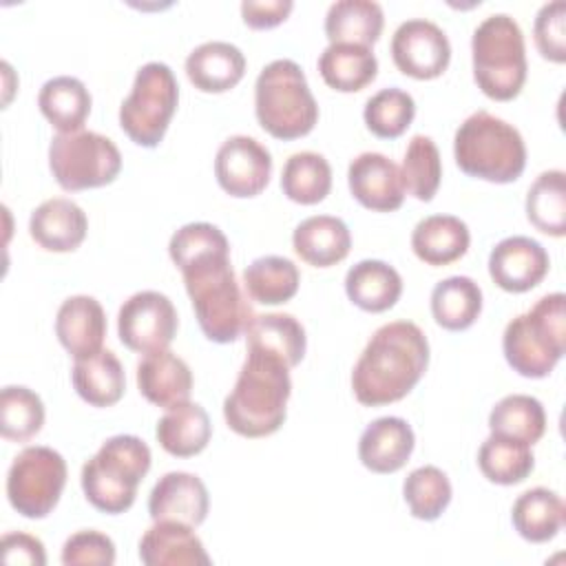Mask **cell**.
<instances>
[{
  "mask_svg": "<svg viewBox=\"0 0 566 566\" xmlns=\"http://www.w3.org/2000/svg\"><path fill=\"white\" fill-rule=\"evenodd\" d=\"M168 254L181 270L203 336L223 345L245 334L254 312L237 283L226 234L208 221L186 223L170 237Z\"/></svg>",
  "mask_w": 566,
  "mask_h": 566,
  "instance_id": "1",
  "label": "cell"
},
{
  "mask_svg": "<svg viewBox=\"0 0 566 566\" xmlns=\"http://www.w3.org/2000/svg\"><path fill=\"white\" fill-rule=\"evenodd\" d=\"M429 365V340L411 321L385 323L374 332L352 371L360 405L380 407L405 398Z\"/></svg>",
  "mask_w": 566,
  "mask_h": 566,
  "instance_id": "2",
  "label": "cell"
},
{
  "mask_svg": "<svg viewBox=\"0 0 566 566\" xmlns=\"http://www.w3.org/2000/svg\"><path fill=\"white\" fill-rule=\"evenodd\" d=\"M290 394V367L276 356L248 349L234 387L223 400V418L243 438H265L283 424Z\"/></svg>",
  "mask_w": 566,
  "mask_h": 566,
  "instance_id": "3",
  "label": "cell"
},
{
  "mask_svg": "<svg viewBox=\"0 0 566 566\" xmlns=\"http://www.w3.org/2000/svg\"><path fill=\"white\" fill-rule=\"evenodd\" d=\"M453 157L469 177L511 184L524 172L526 146L513 124L486 111H475L455 130Z\"/></svg>",
  "mask_w": 566,
  "mask_h": 566,
  "instance_id": "4",
  "label": "cell"
},
{
  "mask_svg": "<svg viewBox=\"0 0 566 566\" xmlns=\"http://www.w3.org/2000/svg\"><path fill=\"white\" fill-rule=\"evenodd\" d=\"M148 444L130 433L102 442L97 453L82 467V491L102 513L117 515L135 504L137 486L150 469Z\"/></svg>",
  "mask_w": 566,
  "mask_h": 566,
  "instance_id": "5",
  "label": "cell"
},
{
  "mask_svg": "<svg viewBox=\"0 0 566 566\" xmlns=\"http://www.w3.org/2000/svg\"><path fill=\"white\" fill-rule=\"evenodd\" d=\"M566 296H542L528 312L504 327L502 349L506 363L524 378H544L566 349Z\"/></svg>",
  "mask_w": 566,
  "mask_h": 566,
  "instance_id": "6",
  "label": "cell"
},
{
  "mask_svg": "<svg viewBox=\"0 0 566 566\" xmlns=\"http://www.w3.org/2000/svg\"><path fill=\"white\" fill-rule=\"evenodd\" d=\"M254 113L276 139H298L318 122V104L303 69L294 60H272L254 82Z\"/></svg>",
  "mask_w": 566,
  "mask_h": 566,
  "instance_id": "7",
  "label": "cell"
},
{
  "mask_svg": "<svg viewBox=\"0 0 566 566\" xmlns=\"http://www.w3.org/2000/svg\"><path fill=\"white\" fill-rule=\"evenodd\" d=\"M473 80L478 88L497 102L520 95L526 82L524 33L509 13L484 18L471 35Z\"/></svg>",
  "mask_w": 566,
  "mask_h": 566,
  "instance_id": "8",
  "label": "cell"
},
{
  "mask_svg": "<svg viewBox=\"0 0 566 566\" xmlns=\"http://www.w3.org/2000/svg\"><path fill=\"white\" fill-rule=\"evenodd\" d=\"M179 84L164 62H146L137 69L130 95L119 106L122 130L144 148H155L177 111Z\"/></svg>",
  "mask_w": 566,
  "mask_h": 566,
  "instance_id": "9",
  "label": "cell"
},
{
  "mask_svg": "<svg viewBox=\"0 0 566 566\" xmlns=\"http://www.w3.org/2000/svg\"><path fill=\"white\" fill-rule=\"evenodd\" d=\"M49 168L60 188L75 192L111 184L122 170V155L106 135L57 133L49 144Z\"/></svg>",
  "mask_w": 566,
  "mask_h": 566,
  "instance_id": "10",
  "label": "cell"
},
{
  "mask_svg": "<svg viewBox=\"0 0 566 566\" xmlns=\"http://www.w3.org/2000/svg\"><path fill=\"white\" fill-rule=\"evenodd\" d=\"M66 484V462L51 447L22 449L7 473L9 504L29 520L46 517L60 502Z\"/></svg>",
  "mask_w": 566,
  "mask_h": 566,
  "instance_id": "11",
  "label": "cell"
},
{
  "mask_svg": "<svg viewBox=\"0 0 566 566\" xmlns=\"http://www.w3.org/2000/svg\"><path fill=\"white\" fill-rule=\"evenodd\" d=\"M179 327L172 301L155 290L135 292L128 296L117 314L119 340L139 354L168 349Z\"/></svg>",
  "mask_w": 566,
  "mask_h": 566,
  "instance_id": "12",
  "label": "cell"
},
{
  "mask_svg": "<svg viewBox=\"0 0 566 566\" xmlns=\"http://www.w3.org/2000/svg\"><path fill=\"white\" fill-rule=\"evenodd\" d=\"M391 57L400 73L413 80H433L447 71L451 44L436 22L411 18L394 31Z\"/></svg>",
  "mask_w": 566,
  "mask_h": 566,
  "instance_id": "13",
  "label": "cell"
},
{
  "mask_svg": "<svg viewBox=\"0 0 566 566\" xmlns=\"http://www.w3.org/2000/svg\"><path fill=\"white\" fill-rule=\"evenodd\" d=\"M272 175L270 150L248 135L228 137L214 157V177L230 197H256Z\"/></svg>",
  "mask_w": 566,
  "mask_h": 566,
  "instance_id": "14",
  "label": "cell"
},
{
  "mask_svg": "<svg viewBox=\"0 0 566 566\" xmlns=\"http://www.w3.org/2000/svg\"><path fill=\"white\" fill-rule=\"evenodd\" d=\"M548 252L531 237H506L489 254V274L504 292L522 294L542 283L548 272Z\"/></svg>",
  "mask_w": 566,
  "mask_h": 566,
  "instance_id": "15",
  "label": "cell"
},
{
  "mask_svg": "<svg viewBox=\"0 0 566 566\" xmlns=\"http://www.w3.org/2000/svg\"><path fill=\"white\" fill-rule=\"evenodd\" d=\"M352 197L376 212H391L402 206L405 184L400 168L382 153H360L347 168Z\"/></svg>",
  "mask_w": 566,
  "mask_h": 566,
  "instance_id": "16",
  "label": "cell"
},
{
  "mask_svg": "<svg viewBox=\"0 0 566 566\" xmlns=\"http://www.w3.org/2000/svg\"><path fill=\"white\" fill-rule=\"evenodd\" d=\"M208 506L210 497L206 484L188 471H170L161 475L148 495V513L153 522L175 520L195 528L206 520Z\"/></svg>",
  "mask_w": 566,
  "mask_h": 566,
  "instance_id": "17",
  "label": "cell"
},
{
  "mask_svg": "<svg viewBox=\"0 0 566 566\" xmlns=\"http://www.w3.org/2000/svg\"><path fill=\"white\" fill-rule=\"evenodd\" d=\"M55 336L75 360L97 354L106 336V314L99 301L88 294L69 296L57 310Z\"/></svg>",
  "mask_w": 566,
  "mask_h": 566,
  "instance_id": "18",
  "label": "cell"
},
{
  "mask_svg": "<svg viewBox=\"0 0 566 566\" xmlns=\"http://www.w3.org/2000/svg\"><path fill=\"white\" fill-rule=\"evenodd\" d=\"M413 444L416 436L407 420L382 416L369 422L360 433L358 460L374 473H394L407 464Z\"/></svg>",
  "mask_w": 566,
  "mask_h": 566,
  "instance_id": "19",
  "label": "cell"
},
{
  "mask_svg": "<svg viewBox=\"0 0 566 566\" xmlns=\"http://www.w3.org/2000/svg\"><path fill=\"white\" fill-rule=\"evenodd\" d=\"M139 559L146 566H208L212 559L192 526L157 520L139 539Z\"/></svg>",
  "mask_w": 566,
  "mask_h": 566,
  "instance_id": "20",
  "label": "cell"
},
{
  "mask_svg": "<svg viewBox=\"0 0 566 566\" xmlns=\"http://www.w3.org/2000/svg\"><path fill=\"white\" fill-rule=\"evenodd\" d=\"M88 219L84 210L66 197L42 201L29 219L31 239L49 252H73L84 241Z\"/></svg>",
  "mask_w": 566,
  "mask_h": 566,
  "instance_id": "21",
  "label": "cell"
},
{
  "mask_svg": "<svg viewBox=\"0 0 566 566\" xmlns=\"http://www.w3.org/2000/svg\"><path fill=\"white\" fill-rule=\"evenodd\" d=\"M137 387L148 402L170 409L190 398L192 371L170 349L153 352L137 363Z\"/></svg>",
  "mask_w": 566,
  "mask_h": 566,
  "instance_id": "22",
  "label": "cell"
},
{
  "mask_svg": "<svg viewBox=\"0 0 566 566\" xmlns=\"http://www.w3.org/2000/svg\"><path fill=\"white\" fill-rule=\"evenodd\" d=\"M245 73V57L239 46L210 40L195 46L186 57V75L201 93H226L234 88Z\"/></svg>",
  "mask_w": 566,
  "mask_h": 566,
  "instance_id": "23",
  "label": "cell"
},
{
  "mask_svg": "<svg viewBox=\"0 0 566 566\" xmlns=\"http://www.w3.org/2000/svg\"><path fill=\"white\" fill-rule=\"evenodd\" d=\"M292 248L305 263L314 268H329L349 254L352 234L343 219L314 214L294 228Z\"/></svg>",
  "mask_w": 566,
  "mask_h": 566,
  "instance_id": "24",
  "label": "cell"
},
{
  "mask_svg": "<svg viewBox=\"0 0 566 566\" xmlns=\"http://www.w3.org/2000/svg\"><path fill=\"white\" fill-rule=\"evenodd\" d=\"M471 232L460 217L431 214L416 223L411 232V250L427 265H449L464 256Z\"/></svg>",
  "mask_w": 566,
  "mask_h": 566,
  "instance_id": "25",
  "label": "cell"
},
{
  "mask_svg": "<svg viewBox=\"0 0 566 566\" xmlns=\"http://www.w3.org/2000/svg\"><path fill=\"white\" fill-rule=\"evenodd\" d=\"M347 298L371 314L396 305L402 294V279L398 270L380 259H363L345 274Z\"/></svg>",
  "mask_w": 566,
  "mask_h": 566,
  "instance_id": "26",
  "label": "cell"
},
{
  "mask_svg": "<svg viewBox=\"0 0 566 566\" xmlns=\"http://www.w3.org/2000/svg\"><path fill=\"white\" fill-rule=\"evenodd\" d=\"M157 442L175 458H190L201 453L212 436V424L206 409L197 402H179L170 407L155 427Z\"/></svg>",
  "mask_w": 566,
  "mask_h": 566,
  "instance_id": "27",
  "label": "cell"
},
{
  "mask_svg": "<svg viewBox=\"0 0 566 566\" xmlns=\"http://www.w3.org/2000/svg\"><path fill=\"white\" fill-rule=\"evenodd\" d=\"M245 343L248 349L281 358L290 369L303 360L307 347L303 325L283 312L254 314L245 327Z\"/></svg>",
  "mask_w": 566,
  "mask_h": 566,
  "instance_id": "28",
  "label": "cell"
},
{
  "mask_svg": "<svg viewBox=\"0 0 566 566\" xmlns=\"http://www.w3.org/2000/svg\"><path fill=\"white\" fill-rule=\"evenodd\" d=\"M385 24L382 7L374 0H338L325 13L329 44L369 46L380 38Z\"/></svg>",
  "mask_w": 566,
  "mask_h": 566,
  "instance_id": "29",
  "label": "cell"
},
{
  "mask_svg": "<svg viewBox=\"0 0 566 566\" xmlns=\"http://www.w3.org/2000/svg\"><path fill=\"white\" fill-rule=\"evenodd\" d=\"M77 396L93 407H111L119 402L126 389V374L119 358L111 349L80 358L71 371Z\"/></svg>",
  "mask_w": 566,
  "mask_h": 566,
  "instance_id": "30",
  "label": "cell"
},
{
  "mask_svg": "<svg viewBox=\"0 0 566 566\" xmlns=\"http://www.w3.org/2000/svg\"><path fill=\"white\" fill-rule=\"evenodd\" d=\"M564 502L562 497L546 489V486H535L517 495L511 509V520L515 531L533 544H544L553 539L562 526H564Z\"/></svg>",
  "mask_w": 566,
  "mask_h": 566,
  "instance_id": "31",
  "label": "cell"
},
{
  "mask_svg": "<svg viewBox=\"0 0 566 566\" xmlns=\"http://www.w3.org/2000/svg\"><path fill=\"white\" fill-rule=\"evenodd\" d=\"M38 106L53 128L60 133H77L91 113V93L82 80L57 75L42 84Z\"/></svg>",
  "mask_w": 566,
  "mask_h": 566,
  "instance_id": "32",
  "label": "cell"
},
{
  "mask_svg": "<svg viewBox=\"0 0 566 566\" xmlns=\"http://www.w3.org/2000/svg\"><path fill=\"white\" fill-rule=\"evenodd\" d=\"M318 73L323 82L340 93H356L374 82L378 60L369 46L329 44L318 57Z\"/></svg>",
  "mask_w": 566,
  "mask_h": 566,
  "instance_id": "33",
  "label": "cell"
},
{
  "mask_svg": "<svg viewBox=\"0 0 566 566\" xmlns=\"http://www.w3.org/2000/svg\"><path fill=\"white\" fill-rule=\"evenodd\" d=\"M482 312V290L469 276H449L431 290V314L444 329L471 327Z\"/></svg>",
  "mask_w": 566,
  "mask_h": 566,
  "instance_id": "34",
  "label": "cell"
},
{
  "mask_svg": "<svg viewBox=\"0 0 566 566\" xmlns=\"http://www.w3.org/2000/svg\"><path fill=\"white\" fill-rule=\"evenodd\" d=\"M298 268L276 254L259 256L243 270V287L248 296L263 305H281L298 292Z\"/></svg>",
  "mask_w": 566,
  "mask_h": 566,
  "instance_id": "35",
  "label": "cell"
},
{
  "mask_svg": "<svg viewBox=\"0 0 566 566\" xmlns=\"http://www.w3.org/2000/svg\"><path fill=\"white\" fill-rule=\"evenodd\" d=\"M478 467L489 482L511 486L531 475L535 458L531 444L491 433L478 451Z\"/></svg>",
  "mask_w": 566,
  "mask_h": 566,
  "instance_id": "36",
  "label": "cell"
},
{
  "mask_svg": "<svg viewBox=\"0 0 566 566\" xmlns=\"http://www.w3.org/2000/svg\"><path fill=\"white\" fill-rule=\"evenodd\" d=\"M489 429L495 436H506L533 447L546 431V411L537 398L511 394L491 409Z\"/></svg>",
  "mask_w": 566,
  "mask_h": 566,
  "instance_id": "37",
  "label": "cell"
},
{
  "mask_svg": "<svg viewBox=\"0 0 566 566\" xmlns=\"http://www.w3.org/2000/svg\"><path fill=\"white\" fill-rule=\"evenodd\" d=\"M281 188L290 201L312 206L323 201L332 188V168L314 150H301L287 157L281 172Z\"/></svg>",
  "mask_w": 566,
  "mask_h": 566,
  "instance_id": "38",
  "label": "cell"
},
{
  "mask_svg": "<svg viewBox=\"0 0 566 566\" xmlns=\"http://www.w3.org/2000/svg\"><path fill=\"white\" fill-rule=\"evenodd\" d=\"M526 217L544 234H566V175L544 170L526 192Z\"/></svg>",
  "mask_w": 566,
  "mask_h": 566,
  "instance_id": "39",
  "label": "cell"
},
{
  "mask_svg": "<svg viewBox=\"0 0 566 566\" xmlns=\"http://www.w3.org/2000/svg\"><path fill=\"white\" fill-rule=\"evenodd\" d=\"M402 495L413 517L433 522L451 502V482L447 473L433 464L413 469L402 482Z\"/></svg>",
  "mask_w": 566,
  "mask_h": 566,
  "instance_id": "40",
  "label": "cell"
},
{
  "mask_svg": "<svg viewBox=\"0 0 566 566\" xmlns=\"http://www.w3.org/2000/svg\"><path fill=\"white\" fill-rule=\"evenodd\" d=\"M402 184L409 195L418 201H431L440 188L442 179V161L438 146L427 135H413L407 144L402 166H400Z\"/></svg>",
  "mask_w": 566,
  "mask_h": 566,
  "instance_id": "41",
  "label": "cell"
},
{
  "mask_svg": "<svg viewBox=\"0 0 566 566\" xmlns=\"http://www.w3.org/2000/svg\"><path fill=\"white\" fill-rule=\"evenodd\" d=\"M44 424L42 398L22 385H7L0 394V431L7 440L24 442Z\"/></svg>",
  "mask_w": 566,
  "mask_h": 566,
  "instance_id": "42",
  "label": "cell"
},
{
  "mask_svg": "<svg viewBox=\"0 0 566 566\" xmlns=\"http://www.w3.org/2000/svg\"><path fill=\"white\" fill-rule=\"evenodd\" d=\"M416 115V102L413 97L398 88H380L374 93L363 111L365 126L380 139H396L400 137L413 122Z\"/></svg>",
  "mask_w": 566,
  "mask_h": 566,
  "instance_id": "43",
  "label": "cell"
},
{
  "mask_svg": "<svg viewBox=\"0 0 566 566\" xmlns=\"http://www.w3.org/2000/svg\"><path fill=\"white\" fill-rule=\"evenodd\" d=\"M535 46L551 62H566V2L553 0L539 7L533 22Z\"/></svg>",
  "mask_w": 566,
  "mask_h": 566,
  "instance_id": "44",
  "label": "cell"
},
{
  "mask_svg": "<svg viewBox=\"0 0 566 566\" xmlns=\"http://www.w3.org/2000/svg\"><path fill=\"white\" fill-rule=\"evenodd\" d=\"M62 564L77 566V564H97L111 566L115 564V544L108 535L99 531H77L71 535L62 546Z\"/></svg>",
  "mask_w": 566,
  "mask_h": 566,
  "instance_id": "45",
  "label": "cell"
},
{
  "mask_svg": "<svg viewBox=\"0 0 566 566\" xmlns=\"http://www.w3.org/2000/svg\"><path fill=\"white\" fill-rule=\"evenodd\" d=\"M292 9V0H243L241 18L250 29H272L285 22Z\"/></svg>",
  "mask_w": 566,
  "mask_h": 566,
  "instance_id": "46",
  "label": "cell"
},
{
  "mask_svg": "<svg viewBox=\"0 0 566 566\" xmlns=\"http://www.w3.org/2000/svg\"><path fill=\"white\" fill-rule=\"evenodd\" d=\"M2 559L4 564L44 566L46 564L44 544L29 533H7L2 537Z\"/></svg>",
  "mask_w": 566,
  "mask_h": 566,
  "instance_id": "47",
  "label": "cell"
}]
</instances>
